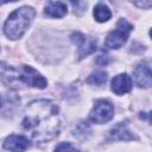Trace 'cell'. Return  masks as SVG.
<instances>
[{
  "mask_svg": "<svg viewBox=\"0 0 152 152\" xmlns=\"http://www.w3.org/2000/svg\"><path fill=\"white\" fill-rule=\"evenodd\" d=\"M36 11L30 6H23L14 10L4 24V33L8 39L17 40L23 37L32 24Z\"/></svg>",
  "mask_w": 152,
  "mask_h": 152,
  "instance_id": "2",
  "label": "cell"
},
{
  "mask_svg": "<svg viewBox=\"0 0 152 152\" xmlns=\"http://www.w3.org/2000/svg\"><path fill=\"white\" fill-rule=\"evenodd\" d=\"M135 137L128 131L126 122H120L109 133V139L110 140H131L134 139Z\"/></svg>",
  "mask_w": 152,
  "mask_h": 152,
  "instance_id": "12",
  "label": "cell"
},
{
  "mask_svg": "<svg viewBox=\"0 0 152 152\" xmlns=\"http://www.w3.org/2000/svg\"><path fill=\"white\" fill-rule=\"evenodd\" d=\"M20 71V81L21 83H25L30 87L44 89L48 86V81L44 76H42L36 69H33L30 65H21L19 69Z\"/></svg>",
  "mask_w": 152,
  "mask_h": 152,
  "instance_id": "5",
  "label": "cell"
},
{
  "mask_svg": "<svg viewBox=\"0 0 152 152\" xmlns=\"http://www.w3.org/2000/svg\"><path fill=\"white\" fill-rule=\"evenodd\" d=\"M53 152H80V150L70 142H61L56 146Z\"/></svg>",
  "mask_w": 152,
  "mask_h": 152,
  "instance_id": "15",
  "label": "cell"
},
{
  "mask_svg": "<svg viewBox=\"0 0 152 152\" xmlns=\"http://www.w3.org/2000/svg\"><path fill=\"white\" fill-rule=\"evenodd\" d=\"M93 14H94L95 20L99 21V23H106V21H108V20L110 19V17H112V12H110L109 7H108L106 4H103V2H99V4L94 7Z\"/></svg>",
  "mask_w": 152,
  "mask_h": 152,
  "instance_id": "13",
  "label": "cell"
},
{
  "mask_svg": "<svg viewBox=\"0 0 152 152\" xmlns=\"http://www.w3.org/2000/svg\"><path fill=\"white\" fill-rule=\"evenodd\" d=\"M45 14L52 18H62L68 12V6L66 4L62 1H50L45 6Z\"/></svg>",
  "mask_w": 152,
  "mask_h": 152,
  "instance_id": "11",
  "label": "cell"
},
{
  "mask_svg": "<svg viewBox=\"0 0 152 152\" xmlns=\"http://www.w3.org/2000/svg\"><path fill=\"white\" fill-rule=\"evenodd\" d=\"M58 106L46 99L30 102L24 112L23 128L37 142H48L55 139L61 129Z\"/></svg>",
  "mask_w": 152,
  "mask_h": 152,
  "instance_id": "1",
  "label": "cell"
},
{
  "mask_svg": "<svg viewBox=\"0 0 152 152\" xmlns=\"http://www.w3.org/2000/svg\"><path fill=\"white\" fill-rule=\"evenodd\" d=\"M133 76L135 80V83L139 88H150L152 84V75H151V66L147 62L139 63L134 71Z\"/></svg>",
  "mask_w": 152,
  "mask_h": 152,
  "instance_id": "8",
  "label": "cell"
},
{
  "mask_svg": "<svg viewBox=\"0 0 152 152\" xmlns=\"http://www.w3.org/2000/svg\"><path fill=\"white\" fill-rule=\"evenodd\" d=\"M132 30H133V26L127 20L120 19L118 21L116 28L110 31L107 34L104 45L109 49H120L127 42V38Z\"/></svg>",
  "mask_w": 152,
  "mask_h": 152,
  "instance_id": "3",
  "label": "cell"
},
{
  "mask_svg": "<svg viewBox=\"0 0 152 152\" xmlns=\"http://www.w3.org/2000/svg\"><path fill=\"white\" fill-rule=\"evenodd\" d=\"M30 146V140L25 135L11 134L4 141V148L10 152H24Z\"/></svg>",
  "mask_w": 152,
  "mask_h": 152,
  "instance_id": "10",
  "label": "cell"
},
{
  "mask_svg": "<svg viewBox=\"0 0 152 152\" xmlns=\"http://www.w3.org/2000/svg\"><path fill=\"white\" fill-rule=\"evenodd\" d=\"M114 116V107L108 100H97L89 113V120L94 124H106Z\"/></svg>",
  "mask_w": 152,
  "mask_h": 152,
  "instance_id": "4",
  "label": "cell"
},
{
  "mask_svg": "<svg viewBox=\"0 0 152 152\" xmlns=\"http://www.w3.org/2000/svg\"><path fill=\"white\" fill-rule=\"evenodd\" d=\"M107 77H108V74L104 70H96L88 76L87 83L93 86H102L103 83H106Z\"/></svg>",
  "mask_w": 152,
  "mask_h": 152,
  "instance_id": "14",
  "label": "cell"
},
{
  "mask_svg": "<svg viewBox=\"0 0 152 152\" xmlns=\"http://www.w3.org/2000/svg\"><path fill=\"white\" fill-rule=\"evenodd\" d=\"M151 4H152L151 1H147V2H134V5L140 6V7H150Z\"/></svg>",
  "mask_w": 152,
  "mask_h": 152,
  "instance_id": "16",
  "label": "cell"
},
{
  "mask_svg": "<svg viewBox=\"0 0 152 152\" xmlns=\"http://www.w3.org/2000/svg\"><path fill=\"white\" fill-rule=\"evenodd\" d=\"M71 40L78 46V58L82 59L96 50V40L91 37H86L80 32H75L71 36Z\"/></svg>",
  "mask_w": 152,
  "mask_h": 152,
  "instance_id": "6",
  "label": "cell"
},
{
  "mask_svg": "<svg viewBox=\"0 0 152 152\" xmlns=\"http://www.w3.org/2000/svg\"><path fill=\"white\" fill-rule=\"evenodd\" d=\"M110 89L116 95H124L131 91L132 89V78L128 74H119L112 78Z\"/></svg>",
  "mask_w": 152,
  "mask_h": 152,
  "instance_id": "9",
  "label": "cell"
},
{
  "mask_svg": "<svg viewBox=\"0 0 152 152\" xmlns=\"http://www.w3.org/2000/svg\"><path fill=\"white\" fill-rule=\"evenodd\" d=\"M0 81L10 88H17L21 83L19 69L0 61Z\"/></svg>",
  "mask_w": 152,
  "mask_h": 152,
  "instance_id": "7",
  "label": "cell"
}]
</instances>
